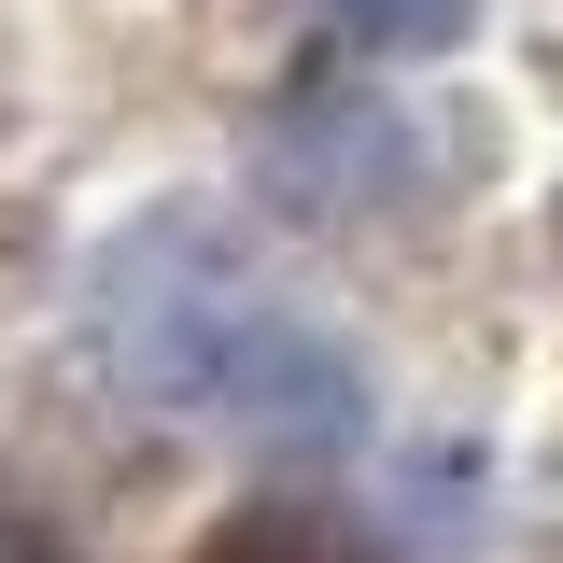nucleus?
Segmentation results:
<instances>
[{
  "instance_id": "f257e3e1",
  "label": "nucleus",
  "mask_w": 563,
  "mask_h": 563,
  "mask_svg": "<svg viewBox=\"0 0 563 563\" xmlns=\"http://www.w3.org/2000/svg\"><path fill=\"white\" fill-rule=\"evenodd\" d=\"M85 339L141 409L211 422L254 465H339L366 437V366L324 310H296L211 211H155L85 268Z\"/></svg>"
},
{
  "instance_id": "f03ea898",
  "label": "nucleus",
  "mask_w": 563,
  "mask_h": 563,
  "mask_svg": "<svg viewBox=\"0 0 563 563\" xmlns=\"http://www.w3.org/2000/svg\"><path fill=\"white\" fill-rule=\"evenodd\" d=\"M268 184L296 211H324V225L395 211L409 198V128H395L380 99H282L268 113Z\"/></svg>"
},
{
  "instance_id": "7ed1b4c3",
  "label": "nucleus",
  "mask_w": 563,
  "mask_h": 563,
  "mask_svg": "<svg viewBox=\"0 0 563 563\" xmlns=\"http://www.w3.org/2000/svg\"><path fill=\"white\" fill-rule=\"evenodd\" d=\"M198 563H366L339 507H310V493H254V507H225L198 536Z\"/></svg>"
},
{
  "instance_id": "20e7f679",
  "label": "nucleus",
  "mask_w": 563,
  "mask_h": 563,
  "mask_svg": "<svg viewBox=\"0 0 563 563\" xmlns=\"http://www.w3.org/2000/svg\"><path fill=\"white\" fill-rule=\"evenodd\" d=\"M324 14H339V43H366V57H437V43H465L479 0H324Z\"/></svg>"
}]
</instances>
